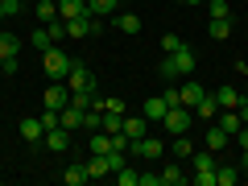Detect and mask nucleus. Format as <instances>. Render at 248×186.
Segmentation results:
<instances>
[{
  "label": "nucleus",
  "mask_w": 248,
  "mask_h": 186,
  "mask_svg": "<svg viewBox=\"0 0 248 186\" xmlns=\"http://www.w3.org/2000/svg\"><path fill=\"white\" fill-rule=\"evenodd\" d=\"M157 75H161L166 83L182 79V75H195V50H190V46H178L174 54H166V58H161Z\"/></svg>",
  "instance_id": "1"
},
{
  "label": "nucleus",
  "mask_w": 248,
  "mask_h": 186,
  "mask_svg": "<svg viewBox=\"0 0 248 186\" xmlns=\"http://www.w3.org/2000/svg\"><path fill=\"white\" fill-rule=\"evenodd\" d=\"M71 62H75V58H71V54H62L58 46H50V50L42 54V66H46V75H50L54 83H58V79H66V75H71Z\"/></svg>",
  "instance_id": "2"
},
{
  "label": "nucleus",
  "mask_w": 248,
  "mask_h": 186,
  "mask_svg": "<svg viewBox=\"0 0 248 186\" xmlns=\"http://www.w3.org/2000/svg\"><path fill=\"white\" fill-rule=\"evenodd\" d=\"M190 116H195V108L178 104V108H170V112H166V120H161V128H166L170 137H182V133H190Z\"/></svg>",
  "instance_id": "3"
},
{
  "label": "nucleus",
  "mask_w": 248,
  "mask_h": 186,
  "mask_svg": "<svg viewBox=\"0 0 248 186\" xmlns=\"http://www.w3.org/2000/svg\"><path fill=\"white\" fill-rule=\"evenodd\" d=\"M42 104H46V108H54V112H62V108L71 104V87H66V79H58V83L50 79V87H46Z\"/></svg>",
  "instance_id": "4"
},
{
  "label": "nucleus",
  "mask_w": 248,
  "mask_h": 186,
  "mask_svg": "<svg viewBox=\"0 0 248 186\" xmlns=\"http://www.w3.org/2000/svg\"><path fill=\"white\" fill-rule=\"evenodd\" d=\"M66 87L71 91H95V75L83 66V62H71V75H66Z\"/></svg>",
  "instance_id": "5"
},
{
  "label": "nucleus",
  "mask_w": 248,
  "mask_h": 186,
  "mask_svg": "<svg viewBox=\"0 0 248 186\" xmlns=\"http://www.w3.org/2000/svg\"><path fill=\"white\" fill-rule=\"evenodd\" d=\"M128 149H133L137 157H145V161H157L161 153H166V141H157V137H149V133H145L141 141H133Z\"/></svg>",
  "instance_id": "6"
},
{
  "label": "nucleus",
  "mask_w": 248,
  "mask_h": 186,
  "mask_svg": "<svg viewBox=\"0 0 248 186\" xmlns=\"http://www.w3.org/2000/svg\"><path fill=\"white\" fill-rule=\"evenodd\" d=\"M21 137H25V145H42L46 141V124H42V116H25V120H21Z\"/></svg>",
  "instance_id": "7"
},
{
  "label": "nucleus",
  "mask_w": 248,
  "mask_h": 186,
  "mask_svg": "<svg viewBox=\"0 0 248 186\" xmlns=\"http://www.w3.org/2000/svg\"><path fill=\"white\" fill-rule=\"evenodd\" d=\"M228 145H232V137H228V133H223L219 124H211V128H207V137H203V149H211V153H215V157H219V153H223V149H228Z\"/></svg>",
  "instance_id": "8"
},
{
  "label": "nucleus",
  "mask_w": 248,
  "mask_h": 186,
  "mask_svg": "<svg viewBox=\"0 0 248 186\" xmlns=\"http://www.w3.org/2000/svg\"><path fill=\"white\" fill-rule=\"evenodd\" d=\"M42 145H46V149H54V153H66V149H71V128H62V124H58V128H50Z\"/></svg>",
  "instance_id": "9"
},
{
  "label": "nucleus",
  "mask_w": 248,
  "mask_h": 186,
  "mask_svg": "<svg viewBox=\"0 0 248 186\" xmlns=\"http://www.w3.org/2000/svg\"><path fill=\"white\" fill-rule=\"evenodd\" d=\"M145 133H149V120H145V112H141V116H128V112H124V137H128V141H141Z\"/></svg>",
  "instance_id": "10"
},
{
  "label": "nucleus",
  "mask_w": 248,
  "mask_h": 186,
  "mask_svg": "<svg viewBox=\"0 0 248 186\" xmlns=\"http://www.w3.org/2000/svg\"><path fill=\"white\" fill-rule=\"evenodd\" d=\"M141 112H145V120H149V124H153V120L161 124V120H166V112H170V104H166L161 95H149V99L141 104Z\"/></svg>",
  "instance_id": "11"
},
{
  "label": "nucleus",
  "mask_w": 248,
  "mask_h": 186,
  "mask_svg": "<svg viewBox=\"0 0 248 186\" xmlns=\"http://www.w3.org/2000/svg\"><path fill=\"white\" fill-rule=\"evenodd\" d=\"M215 124H219V128H223L228 137H236L240 128H244V120H240V112H236V108H223V116L215 112Z\"/></svg>",
  "instance_id": "12"
},
{
  "label": "nucleus",
  "mask_w": 248,
  "mask_h": 186,
  "mask_svg": "<svg viewBox=\"0 0 248 186\" xmlns=\"http://www.w3.org/2000/svg\"><path fill=\"white\" fill-rule=\"evenodd\" d=\"M62 182H66V186H83V182H91L87 161H75V166H66V170H62Z\"/></svg>",
  "instance_id": "13"
},
{
  "label": "nucleus",
  "mask_w": 248,
  "mask_h": 186,
  "mask_svg": "<svg viewBox=\"0 0 248 186\" xmlns=\"http://www.w3.org/2000/svg\"><path fill=\"white\" fill-rule=\"evenodd\" d=\"M170 153H174L178 161H190V153H195V141H190V133H182V137H170Z\"/></svg>",
  "instance_id": "14"
},
{
  "label": "nucleus",
  "mask_w": 248,
  "mask_h": 186,
  "mask_svg": "<svg viewBox=\"0 0 248 186\" xmlns=\"http://www.w3.org/2000/svg\"><path fill=\"white\" fill-rule=\"evenodd\" d=\"M236 182H240V166L215 161V186H236Z\"/></svg>",
  "instance_id": "15"
},
{
  "label": "nucleus",
  "mask_w": 248,
  "mask_h": 186,
  "mask_svg": "<svg viewBox=\"0 0 248 186\" xmlns=\"http://www.w3.org/2000/svg\"><path fill=\"white\" fill-rule=\"evenodd\" d=\"M83 13H91L87 0H58V17L62 21H75V17H83Z\"/></svg>",
  "instance_id": "16"
},
{
  "label": "nucleus",
  "mask_w": 248,
  "mask_h": 186,
  "mask_svg": "<svg viewBox=\"0 0 248 186\" xmlns=\"http://www.w3.org/2000/svg\"><path fill=\"white\" fill-rule=\"evenodd\" d=\"M87 174H91V182H95V178H108V174H112V166H108V153H91Z\"/></svg>",
  "instance_id": "17"
},
{
  "label": "nucleus",
  "mask_w": 248,
  "mask_h": 186,
  "mask_svg": "<svg viewBox=\"0 0 248 186\" xmlns=\"http://www.w3.org/2000/svg\"><path fill=\"white\" fill-rule=\"evenodd\" d=\"M186 182V174H182V166H178V157L170 161V166H161V186H182Z\"/></svg>",
  "instance_id": "18"
},
{
  "label": "nucleus",
  "mask_w": 248,
  "mask_h": 186,
  "mask_svg": "<svg viewBox=\"0 0 248 186\" xmlns=\"http://www.w3.org/2000/svg\"><path fill=\"white\" fill-rule=\"evenodd\" d=\"M116 29H120V33H141V17H137V13H116Z\"/></svg>",
  "instance_id": "19"
},
{
  "label": "nucleus",
  "mask_w": 248,
  "mask_h": 186,
  "mask_svg": "<svg viewBox=\"0 0 248 186\" xmlns=\"http://www.w3.org/2000/svg\"><path fill=\"white\" fill-rule=\"evenodd\" d=\"M17 54H21V37L0 29V58H17Z\"/></svg>",
  "instance_id": "20"
},
{
  "label": "nucleus",
  "mask_w": 248,
  "mask_h": 186,
  "mask_svg": "<svg viewBox=\"0 0 248 186\" xmlns=\"http://www.w3.org/2000/svg\"><path fill=\"white\" fill-rule=\"evenodd\" d=\"M33 13H37V21H42V25H50V21L58 17V0H37Z\"/></svg>",
  "instance_id": "21"
},
{
  "label": "nucleus",
  "mask_w": 248,
  "mask_h": 186,
  "mask_svg": "<svg viewBox=\"0 0 248 186\" xmlns=\"http://www.w3.org/2000/svg\"><path fill=\"white\" fill-rule=\"evenodd\" d=\"M178 95H182V104H186V108H195V104H199V99H203V95H207V91H203V87H199V83H195V79H190V83H186V87H178Z\"/></svg>",
  "instance_id": "22"
},
{
  "label": "nucleus",
  "mask_w": 248,
  "mask_h": 186,
  "mask_svg": "<svg viewBox=\"0 0 248 186\" xmlns=\"http://www.w3.org/2000/svg\"><path fill=\"white\" fill-rule=\"evenodd\" d=\"M207 33H211V42H228V37H232V17L211 21V25H207Z\"/></svg>",
  "instance_id": "23"
},
{
  "label": "nucleus",
  "mask_w": 248,
  "mask_h": 186,
  "mask_svg": "<svg viewBox=\"0 0 248 186\" xmlns=\"http://www.w3.org/2000/svg\"><path fill=\"white\" fill-rule=\"evenodd\" d=\"M29 46H33V50L37 54H46V50H50V46H54V37H50V29H33V33H29Z\"/></svg>",
  "instance_id": "24"
},
{
  "label": "nucleus",
  "mask_w": 248,
  "mask_h": 186,
  "mask_svg": "<svg viewBox=\"0 0 248 186\" xmlns=\"http://www.w3.org/2000/svg\"><path fill=\"white\" fill-rule=\"evenodd\" d=\"M211 95H215V104H219V108H236V104H240V91L228 87V83H223L219 91H211Z\"/></svg>",
  "instance_id": "25"
},
{
  "label": "nucleus",
  "mask_w": 248,
  "mask_h": 186,
  "mask_svg": "<svg viewBox=\"0 0 248 186\" xmlns=\"http://www.w3.org/2000/svg\"><path fill=\"white\" fill-rule=\"evenodd\" d=\"M87 9H91V17H112L120 9V0H87Z\"/></svg>",
  "instance_id": "26"
},
{
  "label": "nucleus",
  "mask_w": 248,
  "mask_h": 186,
  "mask_svg": "<svg viewBox=\"0 0 248 186\" xmlns=\"http://www.w3.org/2000/svg\"><path fill=\"white\" fill-rule=\"evenodd\" d=\"M215 112H219V104H215V95L207 91V95L195 104V116H203V120H215Z\"/></svg>",
  "instance_id": "27"
},
{
  "label": "nucleus",
  "mask_w": 248,
  "mask_h": 186,
  "mask_svg": "<svg viewBox=\"0 0 248 186\" xmlns=\"http://www.w3.org/2000/svg\"><path fill=\"white\" fill-rule=\"evenodd\" d=\"M207 13H211V21H223V17H232V9L223 4V0H207Z\"/></svg>",
  "instance_id": "28"
},
{
  "label": "nucleus",
  "mask_w": 248,
  "mask_h": 186,
  "mask_svg": "<svg viewBox=\"0 0 248 186\" xmlns=\"http://www.w3.org/2000/svg\"><path fill=\"white\" fill-rule=\"evenodd\" d=\"M46 29H50V37H54V42H66V21H62V17H54Z\"/></svg>",
  "instance_id": "29"
},
{
  "label": "nucleus",
  "mask_w": 248,
  "mask_h": 186,
  "mask_svg": "<svg viewBox=\"0 0 248 186\" xmlns=\"http://www.w3.org/2000/svg\"><path fill=\"white\" fill-rule=\"evenodd\" d=\"M124 128V116H116V112H104V133H120Z\"/></svg>",
  "instance_id": "30"
},
{
  "label": "nucleus",
  "mask_w": 248,
  "mask_h": 186,
  "mask_svg": "<svg viewBox=\"0 0 248 186\" xmlns=\"http://www.w3.org/2000/svg\"><path fill=\"white\" fill-rule=\"evenodd\" d=\"M21 9H25L21 0H0V21H4V17H17Z\"/></svg>",
  "instance_id": "31"
},
{
  "label": "nucleus",
  "mask_w": 248,
  "mask_h": 186,
  "mask_svg": "<svg viewBox=\"0 0 248 186\" xmlns=\"http://www.w3.org/2000/svg\"><path fill=\"white\" fill-rule=\"evenodd\" d=\"M116 182H120V186H137V170H128V166L116 170Z\"/></svg>",
  "instance_id": "32"
},
{
  "label": "nucleus",
  "mask_w": 248,
  "mask_h": 186,
  "mask_svg": "<svg viewBox=\"0 0 248 186\" xmlns=\"http://www.w3.org/2000/svg\"><path fill=\"white\" fill-rule=\"evenodd\" d=\"M161 99H166L170 108H178V104H182V95H178V87H174V83H166V91H161Z\"/></svg>",
  "instance_id": "33"
},
{
  "label": "nucleus",
  "mask_w": 248,
  "mask_h": 186,
  "mask_svg": "<svg viewBox=\"0 0 248 186\" xmlns=\"http://www.w3.org/2000/svg\"><path fill=\"white\" fill-rule=\"evenodd\" d=\"M178 46H186V42H182L178 33H166V37H161V50H166V54H174Z\"/></svg>",
  "instance_id": "34"
},
{
  "label": "nucleus",
  "mask_w": 248,
  "mask_h": 186,
  "mask_svg": "<svg viewBox=\"0 0 248 186\" xmlns=\"http://www.w3.org/2000/svg\"><path fill=\"white\" fill-rule=\"evenodd\" d=\"M190 182H195V186H215V170H207V174H190Z\"/></svg>",
  "instance_id": "35"
},
{
  "label": "nucleus",
  "mask_w": 248,
  "mask_h": 186,
  "mask_svg": "<svg viewBox=\"0 0 248 186\" xmlns=\"http://www.w3.org/2000/svg\"><path fill=\"white\" fill-rule=\"evenodd\" d=\"M137 186H161V174H137Z\"/></svg>",
  "instance_id": "36"
},
{
  "label": "nucleus",
  "mask_w": 248,
  "mask_h": 186,
  "mask_svg": "<svg viewBox=\"0 0 248 186\" xmlns=\"http://www.w3.org/2000/svg\"><path fill=\"white\" fill-rule=\"evenodd\" d=\"M232 145H240V149H248V124H244V128H240L236 137H232Z\"/></svg>",
  "instance_id": "37"
},
{
  "label": "nucleus",
  "mask_w": 248,
  "mask_h": 186,
  "mask_svg": "<svg viewBox=\"0 0 248 186\" xmlns=\"http://www.w3.org/2000/svg\"><path fill=\"white\" fill-rule=\"evenodd\" d=\"M240 174H248V149H244V157H240Z\"/></svg>",
  "instance_id": "38"
},
{
  "label": "nucleus",
  "mask_w": 248,
  "mask_h": 186,
  "mask_svg": "<svg viewBox=\"0 0 248 186\" xmlns=\"http://www.w3.org/2000/svg\"><path fill=\"white\" fill-rule=\"evenodd\" d=\"M236 71H240V75H244V79H248V62H240V66H236Z\"/></svg>",
  "instance_id": "39"
},
{
  "label": "nucleus",
  "mask_w": 248,
  "mask_h": 186,
  "mask_svg": "<svg viewBox=\"0 0 248 186\" xmlns=\"http://www.w3.org/2000/svg\"><path fill=\"white\" fill-rule=\"evenodd\" d=\"M178 4H190V9H195V4H203V0H178Z\"/></svg>",
  "instance_id": "40"
},
{
  "label": "nucleus",
  "mask_w": 248,
  "mask_h": 186,
  "mask_svg": "<svg viewBox=\"0 0 248 186\" xmlns=\"http://www.w3.org/2000/svg\"><path fill=\"white\" fill-rule=\"evenodd\" d=\"M0 71H4V58H0Z\"/></svg>",
  "instance_id": "41"
},
{
  "label": "nucleus",
  "mask_w": 248,
  "mask_h": 186,
  "mask_svg": "<svg viewBox=\"0 0 248 186\" xmlns=\"http://www.w3.org/2000/svg\"><path fill=\"white\" fill-rule=\"evenodd\" d=\"M203 4H207V0H203Z\"/></svg>",
  "instance_id": "42"
}]
</instances>
